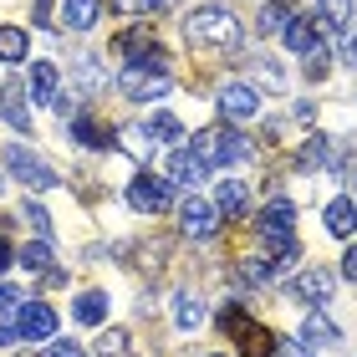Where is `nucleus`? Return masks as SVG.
I'll list each match as a JSON object with an SVG mask.
<instances>
[{"mask_svg":"<svg viewBox=\"0 0 357 357\" xmlns=\"http://www.w3.org/2000/svg\"><path fill=\"white\" fill-rule=\"evenodd\" d=\"M0 189H6V178H0Z\"/></svg>","mask_w":357,"mask_h":357,"instance_id":"obj_45","label":"nucleus"},{"mask_svg":"<svg viewBox=\"0 0 357 357\" xmlns=\"http://www.w3.org/2000/svg\"><path fill=\"white\" fill-rule=\"evenodd\" d=\"M56 87H61V72L52 61H36V67H31V97H36V102H56Z\"/></svg>","mask_w":357,"mask_h":357,"instance_id":"obj_18","label":"nucleus"},{"mask_svg":"<svg viewBox=\"0 0 357 357\" xmlns=\"http://www.w3.org/2000/svg\"><path fill=\"white\" fill-rule=\"evenodd\" d=\"M321 21H327L332 31H347V21H352V0H321Z\"/></svg>","mask_w":357,"mask_h":357,"instance_id":"obj_27","label":"nucleus"},{"mask_svg":"<svg viewBox=\"0 0 357 357\" xmlns=\"http://www.w3.org/2000/svg\"><path fill=\"white\" fill-rule=\"evenodd\" d=\"M275 352H281V357H317L312 347H301V342H275Z\"/></svg>","mask_w":357,"mask_h":357,"instance_id":"obj_36","label":"nucleus"},{"mask_svg":"<svg viewBox=\"0 0 357 357\" xmlns=\"http://www.w3.org/2000/svg\"><path fill=\"white\" fill-rule=\"evenodd\" d=\"M245 153H250V143H245V133H235V128H204V133L194 138V158H199L204 169H230Z\"/></svg>","mask_w":357,"mask_h":357,"instance_id":"obj_4","label":"nucleus"},{"mask_svg":"<svg viewBox=\"0 0 357 357\" xmlns=\"http://www.w3.org/2000/svg\"><path fill=\"white\" fill-rule=\"evenodd\" d=\"M10 266H15V245H10L6 235H0V271H10Z\"/></svg>","mask_w":357,"mask_h":357,"instance_id":"obj_38","label":"nucleus"},{"mask_svg":"<svg viewBox=\"0 0 357 357\" xmlns=\"http://www.w3.org/2000/svg\"><path fill=\"white\" fill-rule=\"evenodd\" d=\"M10 312H21V291L0 281V317H10Z\"/></svg>","mask_w":357,"mask_h":357,"instance_id":"obj_33","label":"nucleus"},{"mask_svg":"<svg viewBox=\"0 0 357 357\" xmlns=\"http://www.w3.org/2000/svg\"><path fill=\"white\" fill-rule=\"evenodd\" d=\"M158 6H169V0H138V10H158Z\"/></svg>","mask_w":357,"mask_h":357,"instance_id":"obj_43","label":"nucleus"},{"mask_svg":"<svg viewBox=\"0 0 357 357\" xmlns=\"http://www.w3.org/2000/svg\"><path fill=\"white\" fill-rule=\"evenodd\" d=\"M271 271H275V266L255 261V255H245V261H240V275H245V281H271Z\"/></svg>","mask_w":357,"mask_h":357,"instance_id":"obj_32","label":"nucleus"},{"mask_svg":"<svg viewBox=\"0 0 357 357\" xmlns=\"http://www.w3.org/2000/svg\"><path fill=\"white\" fill-rule=\"evenodd\" d=\"M281 36H286V46H291V52H312V46H321V26L312 21V15H291V26L281 31Z\"/></svg>","mask_w":357,"mask_h":357,"instance_id":"obj_16","label":"nucleus"},{"mask_svg":"<svg viewBox=\"0 0 357 357\" xmlns=\"http://www.w3.org/2000/svg\"><path fill=\"white\" fill-rule=\"evenodd\" d=\"M332 286H337V275L312 266V271H301V275H296V281H291L286 291H291V296H301V301H312V306H321V301L332 296Z\"/></svg>","mask_w":357,"mask_h":357,"instance_id":"obj_12","label":"nucleus"},{"mask_svg":"<svg viewBox=\"0 0 357 357\" xmlns=\"http://www.w3.org/2000/svg\"><path fill=\"white\" fill-rule=\"evenodd\" d=\"M15 266H26V271H36V275H46V271H52V240H36V245L15 250Z\"/></svg>","mask_w":357,"mask_h":357,"instance_id":"obj_24","label":"nucleus"},{"mask_svg":"<svg viewBox=\"0 0 357 357\" xmlns=\"http://www.w3.org/2000/svg\"><path fill=\"white\" fill-rule=\"evenodd\" d=\"M204 174H209V169L194 158V149H174V153H169V184H184V189H189V184H199Z\"/></svg>","mask_w":357,"mask_h":357,"instance_id":"obj_15","label":"nucleus"},{"mask_svg":"<svg viewBox=\"0 0 357 357\" xmlns=\"http://www.w3.org/2000/svg\"><path fill=\"white\" fill-rule=\"evenodd\" d=\"M327 230L332 235H357V199H347V194H342V199H332L327 204Z\"/></svg>","mask_w":357,"mask_h":357,"instance_id":"obj_17","label":"nucleus"},{"mask_svg":"<svg viewBox=\"0 0 357 357\" xmlns=\"http://www.w3.org/2000/svg\"><path fill=\"white\" fill-rule=\"evenodd\" d=\"M0 118H6L15 133H26V138H31V102H26V87L15 82V77H10L6 87H0Z\"/></svg>","mask_w":357,"mask_h":357,"instance_id":"obj_11","label":"nucleus"},{"mask_svg":"<svg viewBox=\"0 0 357 357\" xmlns=\"http://www.w3.org/2000/svg\"><path fill=\"white\" fill-rule=\"evenodd\" d=\"M61 15H67L72 31H92L97 15H102V0H61Z\"/></svg>","mask_w":357,"mask_h":357,"instance_id":"obj_19","label":"nucleus"},{"mask_svg":"<svg viewBox=\"0 0 357 357\" xmlns=\"http://www.w3.org/2000/svg\"><path fill=\"white\" fill-rule=\"evenodd\" d=\"M184 36L189 46H204V52H240V21L230 6H199L184 15Z\"/></svg>","mask_w":357,"mask_h":357,"instance_id":"obj_1","label":"nucleus"},{"mask_svg":"<svg viewBox=\"0 0 357 357\" xmlns=\"http://www.w3.org/2000/svg\"><path fill=\"white\" fill-rule=\"evenodd\" d=\"M128 204L138 209V215H164V209H174V184L158 174H138L133 184H128Z\"/></svg>","mask_w":357,"mask_h":357,"instance_id":"obj_6","label":"nucleus"},{"mask_svg":"<svg viewBox=\"0 0 357 357\" xmlns=\"http://www.w3.org/2000/svg\"><path fill=\"white\" fill-rule=\"evenodd\" d=\"M6 169L21 178L26 189H56V184H61L56 169H52V164H41V158L31 153V149H21V143H15V149H6Z\"/></svg>","mask_w":357,"mask_h":357,"instance_id":"obj_7","label":"nucleus"},{"mask_svg":"<svg viewBox=\"0 0 357 357\" xmlns=\"http://www.w3.org/2000/svg\"><path fill=\"white\" fill-rule=\"evenodd\" d=\"M342 275H347V281H357V245L342 255Z\"/></svg>","mask_w":357,"mask_h":357,"instance_id":"obj_39","label":"nucleus"},{"mask_svg":"<svg viewBox=\"0 0 357 357\" xmlns=\"http://www.w3.org/2000/svg\"><path fill=\"white\" fill-rule=\"evenodd\" d=\"M321 77H327V52L312 46V52H306V82H321Z\"/></svg>","mask_w":357,"mask_h":357,"instance_id":"obj_31","label":"nucleus"},{"mask_svg":"<svg viewBox=\"0 0 357 357\" xmlns=\"http://www.w3.org/2000/svg\"><path fill=\"white\" fill-rule=\"evenodd\" d=\"M149 46H153V26H133V31H123V36L112 41V56H128V61H133V56L149 52Z\"/></svg>","mask_w":357,"mask_h":357,"instance_id":"obj_20","label":"nucleus"},{"mask_svg":"<svg viewBox=\"0 0 357 357\" xmlns=\"http://www.w3.org/2000/svg\"><path fill=\"white\" fill-rule=\"evenodd\" d=\"M15 332H21V342H52L56 337V312L46 301H26L21 312H15Z\"/></svg>","mask_w":357,"mask_h":357,"instance_id":"obj_9","label":"nucleus"},{"mask_svg":"<svg viewBox=\"0 0 357 357\" xmlns=\"http://www.w3.org/2000/svg\"><path fill=\"white\" fill-rule=\"evenodd\" d=\"M255 72H261V82H271V87H281V67H275V61H261V67H255Z\"/></svg>","mask_w":357,"mask_h":357,"instance_id":"obj_37","label":"nucleus"},{"mask_svg":"<svg viewBox=\"0 0 357 357\" xmlns=\"http://www.w3.org/2000/svg\"><path fill=\"white\" fill-rule=\"evenodd\" d=\"M261 235H266V245L275 255L271 266H291V261H296V209H291V199H266Z\"/></svg>","mask_w":357,"mask_h":357,"instance_id":"obj_3","label":"nucleus"},{"mask_svg":"<svg viewBox=\"0 0 357 357\" xmlns=\"http://www.w3.org/2000/svg\"><path fill=\"white\" fill-rule=\"evenodd\" d=\"M112 6H118L123 15H138V0H112Z\"/></svg>","mask_w":357,"mask_h":357,"instance_id":"obj_42","label":"nucleus"},{"mask_svg":"<svg viewBox=\"0 0 357 357\" xmlns=\"http://www.w3.org/2000/svg\"><path fill=\"white\" fill-rule=\"evenodd\" d=\"M149 133L164 138V143H174V138H184V128H178L174 112H153V118H149Z\"/></svg>","mask_w":357,"mask_h":357,"instance_id":"obj_28","label":"nucleus"},{"mask_svg":"<svg viewBox=\"0 0 357 357\" xmlns=\"http://www.w3.org/2000/svg\"><path fill=\"white\" fill-rule=\"evenodd\" d=\"M301 342H317V347H332V342H342V332H337V321L327 317V312H306L301 317Z\"/></svg>","mask_w":357,"mask_h":357,"instance_id":"obj_14","label":"nucleus"},{"mask_svg":"<svg viewBox=\"0 0 357 357\" xmlns=\"http://www.w3.org/2000/svg\"><path fill=\"white\" fill-rule=\"evenodd\" d=\"M41 357H87V352H82V342H52Z\"/></svg>","mask_w":357,"mask_h":357,"instance_id":"obj_34","label":"nucleus"},{"mask_svg":"<svg viewBox=\"0 0 357 357\" xmlns=\"http://www.w3.org/2000/svg\"><path fill=\"white\" fill-rule=\"evenodd\" d=\"M352 194H357V178H352Z\"/></svg>","mask_w":357,"mask_h":357,"instance_id":"obj_44","label":"nucleus"},{"mask_svg":"<svg viewBox=\"0 0 357 357\" xmlns=\"http://www.w3.org/2000/svg\"><path fill=\"white\" fill-rule=\"evenodd\" d=\"M245 184H240V178H225V184H220V194H215V209H220V215H230V220H240V215H245Z\"/></svg>","mask_w":357,"mask_h":357,"instance_id":"obj_21","label":"nucleus"},{"mask_svg":"<svg viewBox=\"0 0 357 357\" xmlns=\"http://www.w3.org/2000/svg\"><path fill=\"white\" fill-rule=\"evenodd\" d=\"M21 220H26V225H31V230H36L41 240H52V215H46L41 204H31V199H26V204H21Z\"/></svg>","mask_w":357,"mask_h":357,"instance_id":"obj_30","label":"nucleus"},{"mask_svg":"<svg viewBox=\"0 0 357 357\" xmlns=\"http://www.w3.org/2000/svg\"><path fill=\"white\" fill-rule=\"evenodd\" d=\"M342 61H347V67L357 72V36H347V46H342Z\"/></svg>","mask_w":357,"mask_h":357,"instance_id":"obj_40","label":"nucleus"},{"mask_svg":"<svg viewBox=\"0 0 357 357\" xmlns=\"http://www.w3.org/2000/svg\"><path fill=\"white\" fill-rule=\"evenodd\" d=\"M72 312H77V321H82V327H102V317H107V296H102V291H82Z\"/></svg>","mask_w":357,"mask_h":357,"instance_id":"obj_22","label":"nucleus"},{"mask_svg":"<svg viewBox=\"0 0 357 357\" xmlns=\"http://www.w3.org/2000/svg\"><path fill=\"white\" fill-rule=\"evenodd\" d=\"M291 15H296V0H271V6L261 10V31L266 36H281V31L291 26Z\"/></svg>","mask_w":357,"mask_h":357,"instance_id":"obj_23","label":"nucleus"},{"mask_svg":"<svg viewBox=\"0 0 357 357\" xmlns=\"http://www.w3.org/2000/svg\"><path fill=\"white\" fill-rule=\"evenodd\" d=\"M220 332L240 347V357H271V352H275V342H281V337H275L271 327L250 321L240 301H225V306H220Z\"/></svg>","mask_w":357,"mask_h":357,"instance_id":"obj_2","label":"nucleus"},{"mask_svg":"<svg viewBox=\"0 0 357 357\" xmlns=\"http://www.w3.org/2000/svg\"><path fill=\"white\" fill-rule=\"evenodd\" d=\"M178 230H184L189 240H209L220 230V209L209 199H199V194H189V199L178 204Z\"/></svg>","mask_w":357,"mask_h":357,"instance_id":"obj_8","label":"nucleus"},{"mask_svg":"<svg viewBox=\"0 0 357 357\" xmlns=\"http://www.w3.org/2000/svg\"><path fill=\"white\" fill-rule=\"evenodd\" d=\"M220 112L225 118H255V112H261V92L245 87V82H230L220 92Z\"/></svg>","mask_w":357,"mask_h":357,"instance_id":"obj_13","label":"nucleus"},{"mask_svg":"<svg viewBox=\"0 0 357 357\" xmlns=\"http://www.w3.org/2000/svg\"><path fill=\"white\" fill-rule=\"evenodd\" d=\"M72 138L82 143V149H118V133H112L97 112H87V107L72 112Z\"/></svg>","mask_w":357,"mask_h":357,"instance_id":"obj_10","label":"nucleus"},{"mask_svg":"<svg viewBox=\"0 0 357 357\" xmlns=\"http://www.w3.org/2000/svg\"><path fill=\"white\" fill-rule=\"evenodd\" d=\"M26 31L21 26H0V61H26Z\"/></svg>","mask_w":357,"mask_h":357,"instance_id":"obj_25","label":"nucleus"},{"mask_svg":"<svg viewBox=\"0 0 357 357\" xmlns=\"http://www.w3.org/2000/svg\"><path fill=\"white\" fill-rule=\"evenodd\" d=\"M36 26H41V31H52V26H56V15H52V0H36Z\"/></svg>","mask_w":357,"mask_h":357,"instance_id":"obj_35","label":"nucleus"},{"mask_svg":"<svg viewBox=\"0 0 357 357\" xmlns=\"http://www.w3.org/2000/svg\"><path fill=\"white\" fill-rule=\"evenodd\" d=\"M97 357H128V332L107 327L102 337H97Z\"/></svg>","mask_w":357,"mask_h":357,"instance_id":"obj_29","label":"nucleus"},{"mask_svg":"<svg viewBox=\"0 0 357 357\" xmlns=\"http://www.w3.org/2000/svg\"><path fill=\"white\" fill-rule=\"evenodd\" d=\"M174 321H178V327H199V321H204V306L184 291V296L174 301Z\"/></svg>","mask_w":357,"mask_h":357,"instance_id":"obj_26","label":"nucleus"},{"mask_svg":"<svg viewBox=\"0 0 357 357\" xmlns=\"http://www.w3.org/2000/svg\"><path fill=\"white\" fill-rule=\"evenodd\" d=\"M118 87L133 97V102H149V97H164L174 87V77L169 67H149V61H128L123 77H118Z\"/></svg>","mask_w":357,"mask_h":357,"instance_id":"obj_5","label":"nucleus"},{"mask_svg":"<svg viewBox=\"0 0 357 357\" xmlns=\"http://www.w3.org/2000/svg\"><path fill=\"white\" fill-rule=\"evenodd\" d=\"M15 342H21V332H15V327H0V347H15Z\"/></svg>","mask_w":357,"mask_h":357,"instance_id":"obj_41","label":"nucleus"}]
</instances>
